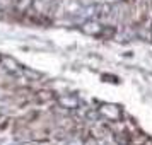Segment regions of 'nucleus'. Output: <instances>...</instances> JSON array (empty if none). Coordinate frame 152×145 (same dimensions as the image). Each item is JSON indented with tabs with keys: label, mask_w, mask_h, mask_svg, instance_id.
I'll use <instances>...</instances> for the list:
<instances>
[{
	"label": "nucleus",
	"mask_w": 152,
	"mask_h": 145,
	"mask_svg": "<svg viewBox=\"0 0 152 145\" xmlns=\"http://www.w3.org/2000/svg\"><path fill=\"white\" fill-rule=\"evenodd\" d=\"M87 24H89L91 28H87V26H82V31H84V33H87V34H99V33H101V26H99L97 22L87 21Z\"/></svg>",
	"instance_id": "nucleus-1"
},
{
	"label": "nucleus",
	"mask_w": 152,
	"mask_h": 145,
	"mask_svg": "<svg viewBox=\"0 0 152 145\" xmlns=\"http://www.w3.org/2000/svg\"><path fill=\"white\" fill-rule=\"evenodd\" d=\"M31 5H33V0H19V2L15 4V9H17L19 12H26Z\"/></svg>",
	"instance_id": "nucleus-2"
}]
</instances>
